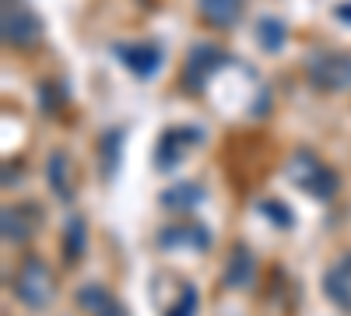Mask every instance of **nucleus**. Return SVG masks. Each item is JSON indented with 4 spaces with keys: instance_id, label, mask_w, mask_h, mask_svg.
Here are the masks:
<instances>
[{
    "instance_id": "nucleus-1",
    "label": "nucleus",
    "mask_w": 351,
    "mask_h": 316,
    "mask_svg": "<svg viewBox=\"0 0 351 316\" xmlns=\"http://www.w3.org/2000/svg\"><path fill=\"white\" fill-rule=\"evenodd\" d=\"M14 295L28 306V309H46L56 295V281L49 274V267L39 260V256L28 253L25 260L14 271Z\"/></svg>"
},
{
    "instance_id": "nucleus-2",
    "label": "nucleus",
    "mask_w": 351,
    "mask_h": 316,
    "mask_svg": "<svg viewBox=\"0 0 351 316\" xmlns=\"http://www.w3.org/2000/svg\"><path fill=\"white\" fill-rule=\"evenodd\" d=\"M306 74L316 88L344 92V88H351V56L337 53V49H319L306 60Z\"/></svg>"
},
{
    "instance_id": "nucleus-3",
    "label": "nucleus",
    "mask_w": 351,
    "mask_h": 316,
    "mask_svg": "<svg viewBox=\"0 0 351 316\" xmlns=\"http://www.w3.org/2000/svg\"><path fill=\"white\" fill-rule=\"evenodd\" d=\"M291 180H295L302 190H309L313 197H334L337 193V172L319 165L309 151H299L295 158H291Z\"/></svg>"
},
{
    "instance_id": "nucleus-4",
    "label": "nucleus",
    "mask_w": 351,
    "mask_h": 316,
    "mask_svg": "<svg viewBox=\"0 0 351 316\" xmlns=\"http://www.w3.org/2000/svg\"><path fill=\"white\" fill-rule=\"evenodd\" d=\"M225 64V53L218 49V46H208V42H197L190 53H186V71H183V77H186V84L197 92L204 81H208L218 67Z\"/></svg>"
},
{
    "instance_id": "nucleus-5",
    "label": "nucleus",
    "mask_w": 351,
    "mask_h": 316,
    "mask_svg": "<svg viewBox=\"0 0 351 316\" xmlns=\"http://www.w3.org/2000/svg\"><path fill=\"white\" fill-rule=\"evenodd\" d=\"M200 141V130L197 127H176V130H165L162 141H158V151H155V165L158 169H176V162L183 158L186 145H197Z\"/></svg>"
},
{
    "instance_id": "nucleus-6",
    "label": "nucleus",
    "mask_w": 351,
    "mask_h": 316,
    "mask_svg": "<svg viewBox=\"0 0 351 316\" xmlns=\"http://www.w3.org/2000/svg\"><path fill=\"white\" fill-rule=\"evenodd\" d=\"M43 32V21L28 11V8H4V39L14 42V46H28L36 42Z\"/></svg>"
},
{
    "instance_id": "nucleus-7",
    "label": "nucleus",
    "mask_w": 351,
    "mask_h": 316,
    "mask_svg": "<svg viewBox=\"0 0 351 316\" xmlns=\"http://www.w3.org/2000/svg\"><path fill=\"white\" fill-rule=\"evenodd\" d=\"M116 56L137 74V77H148L162 67V49L152 42H130V46H116Z\"/></svg>"
},
{
    "instance_id": "nucleus-8",
    "label": "nucleus",
    "mask_w": 351,
    "mask_h": 316,
    "mask_svg": "<svg viewBox=\"0 0 351 316\" xmlns=\"http://www.w3.org/2000/svg\"><path fill=\"white\" fill-rule=\"evenodd\" d=\"M39 208L36 204H14V208H4V239L8 243H25L28 236L36 232L39 225Z\"/></svg>"
},
{
    "instance_id": "nucleus-9",
    "label": "nucleus",
    "mask_w": 351,
    "mask_h": 316,
    "mask_svg": "<svg viewBox=\"0 0 351 316\" xmlns=\"http://www.w3.org/2000/svg\"><path fill=\"white\" fill-rule=\"evenodd\" d=\"M77 306L88 316H127V309L116 302V295L102 284H81L77 289Z\"/></svg>"
},
{
    "instance_id": "nucleus-10",
    "label": "nucleus",
    "mask_w": 351,
    "mask_h": 316,
    "mask_svg": "<svg viewBox=\"0 0 351 316\" xmlns=\"http://www.w3.org/2000/svg\"><path fill=\"white\" fill-rule=\"evenodd\" d=\"M324 295L334 306L351 309V256H341V264L324 274Z\"/></svg>"
},
{
    "instance_id": "nucleus-11",
    "label": "nucleus",
    "mask_w": 351,
    "mask_h": 316,
    "mask_svg": "<svg viewBox=\"0 0 351 316\" xmlns=\"http://www.w3.org/2000/svg\"><path fill=\"white\" fill-rule=\"evenodd\" d=\"M246 0H197V11L204 21H211L215 28H232L236 18L243 14Z\"/></svg>"
},
{
    "instance_id": "nucleus-12",
    "label": "nucleus",
    "mask_w": 351,
    "mask_h": 316,
    "mask_svg": "<svg viewBox=\"0 0 351 316\" xmlns=\"http://www.w3.org/2000/svg\"><path fill=\"white\" fill-rule=\"evenodd\" d=\"M253 271H256L253 253L246 246H236L232 256H228V264H225V284L228 289H246V284L253 281Z\"/></svg>"
},
{
    "instance_id": "nucleus-13",
    "label": "nucleus",
    "mask_w": 351,
    "mask_h": 316,
    "mask_svg": "<svg viewBox=\"0 0 351 316\" xmlns=\"http://www.w3.org/2000/svg\"><path fill=\"white\" fill-rule=\"evenodd\" d=\"M67 155L64 151H53L49 155V165H46V176H49V186H53V193L60 197V200H71L74 193H71V183H67Z\"/></svg>"
},
{
    "instance_id": "nucleus-14",
    "label": "nucleus",
    "mask_w": 351,
    "mask_h": 316,
    "mask_svg": "<svg viewBox=\"0 0 351 316\" xmlns=\"http://www.w3.org/2000/svg\"><path fill=\"white\" fill-rule=\"evenodd\" d=\"M84 246H88L84 218H71L67 236H64V256H67V264H77V260H81V256H84Z\"/></svg>"
},
{
    "instance_id": "nucleus-15",
    "label": "nucleus",
    "mask_w": 351,
    "mask_h": 316,
    "mask_svg": "<svg viewBox=\"0 0 351 316\" xmlns=\"http://www.w3.org/2000/svg\"><path fill=\"white\" fill-rule=\"evenodd\" d=\"M256 42L267 53H278L285 46V25L278 18H260L256 21Z\"/></svg>"
},
{
    "instance_id": "nucleus-16",
    "label": "nucleus",
    "mask_w": 351,
    "mask_h": 316,
    "mask_svg": "<svg viewBox=\"0 0 351 316\" xmlns=\"http://www.w3.org/2000/svg\"><path fill=\"white\" fill-rule=\"evenodd\" d=\"M162 204H165V208H193V204H200V186H193V183L172 186V190L162 197Z\"/></svg>"
},
{
    "instance_id": "nucleus-17",
    "label": "nucleus",
    "mask_w": 351,
    "mask_h": 316,
    "mask_svg": "<svg viewBox=\"0 0 351 316\" xmlns=\"http://www.w3.org/2000/svg\"><path fill=\"white\" fill-rule=\"evenodd\" d=\"M193 309H197V289H193V284H186L183 299L176 302V309H172L169 316H193Z\"/></svg>"
},
{
    "instance_id": "nucleus-18",
    "label": "nucleus",
    "mask_w": 351,
    "mask_h": 316,
    "mask_svg": "<svg viewBox=\"0 0 351 316\" xmlns=\"http://www.w3.org/2000/svg\"><path fill=\"white\" fill-rule=\"evenodd\" d=\"M102 145H106V172H109V176H112V169H116V145H120V134H106V141H102Z\"/></svg>"
},
{
    "instance_id": "nucleus-19",
    "label": "nucleus",
    "mask_w": 351,
    "mask_h": 316,
    "mask_svg": "<svg viewBox=\"0 0 351 316\" xmlns=\"http://www.w3.org/2000/svg\"><path fill=\"white\" fill-rule=\"evenodd\" d=\"M260 208H263V215H274V218H278V225H291V215H288V208H281L278 200H263Z\"/></svg>"
},
{
    "instance_id": "nucleus-20",
    "label": "nucleus",
    "mask_w": 351,
    "mask_h": 316,
    "mask_svg": "<svg viewBox=\"0 0 351 316\" xmlns=\"http://www.w3.org/2000/svg\"><path fill=\"white\" fill-rule=\"evenodd\" d=\"M337 18H344V21H351V4H341V8H337Z\"/></svg>"
},
{
    "instance_id": "nucleus-21",
    "label": "nucleus",
    "mask_w": 351,
    "mask_h": 316,
    "mask_svg": "<svg viewBox=\"0 0 351 316\" xmlns=\"http://www.w3.org/2000/svg\"><path fill=\"white\" fill-rule=\"evenodd\" d=\"M8 4H11V0H8Z\"/></svg>"
}]
</instances>
